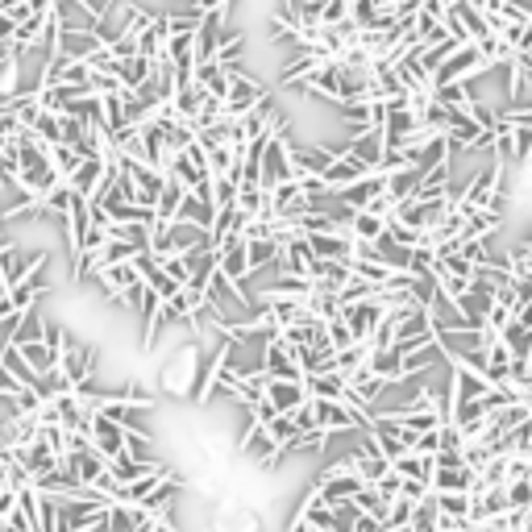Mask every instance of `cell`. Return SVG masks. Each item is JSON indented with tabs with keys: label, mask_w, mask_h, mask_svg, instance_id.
Instances as JSON below:
<instances>
[{
	"label": "cell",
	"mask_w": 532,
	"mask_h": 532,
	"mask_svg": "<svg viewBox=\"0 0 532 532\" xmlns=\"http://www.w3.org/2000/svg\"><path fill=\"white\" fill-rule=\"evenodd\" d=\"M200 345L188 341L179 345L175 354L163 362V370H158V387L171 395V399H196V387H200Z\"/></svg>",
	"instance_id": "1"
},
{
	"label": "cell",
	"mask_w": 532,
	"mask_h": 532,
	"mask_svg": "<svg viewBox=\"0 0 532 532\" xmlns=\"http://www.w3.org/2000/svg\"><path fill=\"white\" fill-rule=\"evenodd\" d=\"M258 528H262V512L258 507L221 495L217 516H212V532H258Z\"/></svg>",
	"instance_id": "2"
},
{
	"label": "cell",
	"mask_w": 532,
	"mask_h": 532,
	"mask_svg": "<svg viewBox=\"0 0 532 532\" xmlns=\"http://www.w3.org/2000/svg\"><path fill=\"white\" fill-rule=\"evenodd\" d=\"M88 437H92V449H96L104 462H117V458L125 454V429H121L117 420H109V416H92Z\"/></svg>",
	"instance_id": "3"
},
{
	"label": "cell",
	"mask_w": 532,
	"mask_h": 532,
	"mask_svg": "<svg viewBox=\"0 0 532 532\" xmlns=\"http://www.w3.org/2000/svg\"><path fill=\"white\" fill-rule=\"evenodd\" d=\"M345 142H350V154H354L362 167L379 171V163H383V154H387L383 129H345Z\"/></svg>",
	"instance_id": "4"
},
{
	"label": "cell",
	"mask_w": 532,
	"mask_h": 532,
	"mask_svg": "<svg viewBox=\"0 0 532 532\" xmlns=\"http://www.w3.org/2000/svg\"><path fill=\"white\" fill-rule=\"evenodd\" d=\"M312 404H316V429H320V433H329V437L362 433V420H358L345 404H337V399H312Z\"/></svg>",
	"instance_id": "5"
},
{
	"label": "cell",
	"mask_w": 532,
	"mask_h": 532,
	"mask_svg": "<svg viewBox=\"0 0 532 532\" xmlns=\"http://www.w3.org/2000/svg\"><path fill=\"white\" fill-rule=\"evenodd\" d=\"M262 395L279 408V416H296L300 408L312 399V395H308V387H304V379H300V383H283V379H271V375H266V391Z\"/></svg>",
	"instance_id": "6"
},
{
	"label": "cell",
	"mask_w": 532,
	"mask_h": 532,
	"mask_svg": "<svg viewBox=\"0 0 532 532\" xmlns=\"http://www.w3.org/2000/svg\"><path fill=\"white\" fill-rule=\"evenodd\" d=\"M379 196H387V179L379 175V171H370V175H366L362 183H354V188H345L341 196H337V204H341L345 212H366V208L375 204Z\"/></svg>",
	"instance_id": "7"
},
{
	"label": "cell",
	"mask_w": 532,
	"mask_h": 532,
	"mask_svg": "<svg viewBox=\"0 0 532 532\" xmlns=\"http://www.w3.org/2000/svg\"><path fill=\"white\" fill-rule=\"evenodd\" d=\"M100 50H109L96 38V30H63L59 34V54L71 63H92Z\"/></svg>",
	"instance_id": "8"
},
{
	"label": "cell",
	"mask_w": 532,
	"mask_h": 532,
	"mask_svg": "<svg viewBox=\"0 0 532 532\" xmlns=\"http://www.w3.org/2000/svg\"><path fill=\"white\" fill-rule=\"evenodd\" d=\"M370 175V167H362L354 154H345V158H337V163H329V171H325V188L333 192V196H341L345 188H354V183H362V179Z\"/></svg>",
	"instance_id": "9"
},
{
	"label": "cell",
	"mask_w": 532,
	"mask_h": 532,
	"mask_svg": "<svg viewBox=\"0 0 532 532\" xmlns=\"http://www.w3.org/2000/svg\"><path fill=\"white\" fill-rule=\"evenodd\" d=\"M0 370H5V375H9L21 391H38V387H42V379L30 370V362L21 358V350H17V345H9V341H0Z\"/></svg>",
	"instance_id": "10"
},
{
	"label": "cell",
	"mask_w": 532,
	"mask_h": 532,
	"mask_svg": "<svg viewBox=\"0 0 532 532\" xmlns=\"http://www.w3.org/2000/svg\"><path fill=\"white\" fill-rule=\"evenodd\" d=\"M350 237L366 241V246H379L387 237V221L375 217V212H350Z\"/></svg>",
	"instance_id": "11"
},
{
	"label": "cell",
	"mask_w": 532,
	"mask_h": 532,
	"mask_svg": "<svg viewBox=\"0 0 532 532\" xmlns=\"http://www.w3.org/2000/svg\"><path fill=\"white\" fill-rule=\"evenodd\" d=\"M499 341L507 345V354H512V362H524L532 366V329H524L520 320H512V325L499 333Z\"/></svg>",
	"instance_id": "12"
},
{
	"label": "cell",
	"mask_w": 532,
	"mask_h": 532,
	"mask_svg": "<svg viewBox=\"0 0 532 532\" xmlns=\"http://www.w3.org/2000/svg\"><path fill=\"white\" fill-rule=\"evenodd\" d=\"M304 387H308L312 399H337V404H341V395H345V379H337L333 370H325V375H308Z\"/></svg>",
	"instance_id": "13"
},
{
	"label": "cell",
	"mask_w": 532,
	"mask_h": 532,
	"mask_svg": "<svg viewBox=\"0 0 532 532\" xmlns=\"http://www.w3.org/2000/svg\"><path fill=\"white\" fill-rule=\"evenodd\" d=\"M454 13L462 17V25H466V34H470L474 46H478V42H487V38H495L491 25H487L483 13H478V5H466V0H462V5H454Z\"/></svg>",
	"instance_id": "14"
},
{
	"label": "cell",
	"mask_w": 532,
	"mask_h": 532,
	"mask_svg": "<svg viewBox=\"0 0 532 532\" xmlns=\"http://www.w3.org/2000/svg\"><path fill=\"white\" fill-rule=\"evenodd\" d=\"M354 462H358V478H362L366 487H379L391 474V462H383V458L375 454H362V449H354Z\"/></svg>",
	"instance_id": "15"
},
{
	"label": "cell",
	"mask_w": 532,
	"mask_h": 532,
	"mask_svg": "<svg viewBox=\"0 0 532 532\" xmlns=\"http://www.w3.org/2000/svg\"><path fill=\"white\" fill-rule=\"evenodd\" d=\"M354 507L362 516H370V520H379V524H387V516H391V499H383L375 487H366V491L354 499Z\"/></svg>",
	"instance_id": "16"
},
{
	"label": "cell",
	"mask_w": 532,
	"mask_h": 532,
	"mask_svg": "<svg viewBox=\"0 0 532 532\" xmlns=\"http://www.w3.org/2000/svg\"><path fill=\"white\" fill-rule=\"evenodd\" d=\"M445 520H470V495H433Z\"/></svg>",
	"instance_id": "17"
},
{
	"label": "cell",
	"mask_w": 532,
	"mask_h": 532,
	"mask_svg": "<svg viewBox=\"0 0 532 532\" xmlns=\"http://www.w3.org/2000/svg\"><path fill=\"white\" fill-rule=\"evenodd\" d=\"M266 433L279 441V449H291V445H296V437H300V429H296V420H291V416H279Z\"/></svg>",
	"instance_id": "18"
},
{
	"label": "cell",
	"mask_w": 532,
	"mask_h": 532,
	"mask_svg": "<svg viewBox=\"0 0 532 532\" xmlns=\"http://www.w3.org/2000/svg\"><path fill=\"white\" fill-rule=\"evenodd\" d=\"M507 491V503H512V512H528L532 507V483L524 478V483H512V487H503Z\"/></svg>",
	"instance_id": "19"
},
{
	"label": "cell",
	"mask_w": 532,
	"mask_h": 532,
	"mask_svg": "<svg viewBox=\"0 0 532 532\" xmlns=\"http://www.w3.org/2000/svg\"><path fill=\"white\" fill-rule=\"evenodd\" d=\"M329 345H333V354H341V350L358 345V337L345 329V320H337V325H329Z\"/></svg>",
	"instance_id": "20"
},
{
	"label": "cell",
	"mask_w": 532,
	"mask_h": 532,
	"mask_svg": "<svg viewBox=\"0 0 532 532\" xmlns=\"http://www.w3.org/2000/svg\"><path fill=\"white\" fill-rule=\"evenodd\" d=\"M441 454H462V433H458V424H441Z\"/></svg>",
	"instance_id": "21"
}]
</instances>
